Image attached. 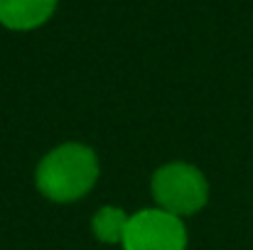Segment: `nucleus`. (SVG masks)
I'll return each instance as SVG.
<instances>
[{
    "label": "nucleus",
    "instance_id": "nucleus-1",
    "mask_svg": "<svg viewBox=\"0 0 253 250\" xmlns=\"http://www.w3.org/2000/svg\"><path fill=\"white\" fill-rule=\"evenodd\" d=\"M101 177V162L91 145L62 143L35 167V189L52 204H74L91 194Z\"/></svg>",
    "mask_w": 253,
    "mask_h": 250
},
{
    "label": "nucleus",
    "instance_id": "nucleus-2",
    "mask_svg": "<svg viewBox=\"0 0 253 250\" xmlns=\"http://www.w3.org/2000/svg\"><path fill=\"white\" fill-rule=\"evenodd\" d=\"M209 179L192 162H168L150 177V194L158 209L179 218L199 214L209 204Z\"/></svg>",
    "mask_w": 253,
    "mask_h": 250
},
{
    "label": "nucleus",
    "instance_id": "nucleus-3",
    "mask_svg": "<svg viewBox=\"0 0 253 250\" xmlns=\"http://www.w3.org/2000/svg\"><path fill=\"white\" fill-rule=\"evenodd\" d=\"M187 246L189 233L184 218L158 206L133 211L121 241L123 250H187Z\"/></svg>",
    "mask_w": 253,
    "mask_h": 250
},
{
    "label": "nucleus",
    "instance_id": "nucleus-4",
    "mask_svg": "<svg viewBox=\"0 0 253 250\" xmlns=\"http://www.w3.org/2000/svg\"><path fill=\"white\" fill-rule=\"evenodd\" d=\"M57 10V0H0V25L15 32L42 27Z\"/></svg>",
    "mask_w": 253,
    "mask_h": 250
},
{
    "label": "nucleus",
    "instance_id": "nucleus-5",
    "mask_svg": "<svg viewBox=\"0 0 253 250\" xmlns=\"http://www.w3.org/2000/svg\"><path fill=\"white\" fill-rule=\"evenodd\" d=\"M128 211L113 204L98 206L91 216V233L103 246H121L126 226H128Z\"/></svg>",
    "mask_w": 253,
    "mask_h": 250
}]
</instances>
